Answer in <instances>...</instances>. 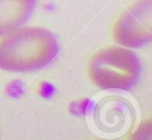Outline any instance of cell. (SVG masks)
I'll return each mask as SVG.
<instances>
[{
	"mask_svg": "<svg viewBox=\"0 0 152 140\" xmlns=\"http://www.w3.org/2000/svg\"><path fill=\"white\" fill-rule=\"evenodd\" d=\"M57 37L42 26H20L0 39V70L32 72L49 66L58 56Z\"/></svg>",
	"mask_w": 152,
	"mask_h": 140,
	"instance_id": "cell-1",
	"label": "cell"
},
{
	"mask_svg": "<svg viewBox=\"0 0 152 140\" xmlns=\"http://www.w3.org/2000/svg\"><path fill=\"white\" fill-rule=\"evenodd\" d=\"M142 64L128 47L110 45L96 51L88 63V76L101 90H132L139 82Z\"/></svg>",
	"mask_w": 152,
	"mask_h": 140,
	"instance_id": "cell-2",
	"label": "cell"
},
{
	"mask_svg": "<svg viewBox=\"0 0 152 140\" xmlns=\"http://www.w3.org/2000/svg\"><path fill=\"white\" fill-rule=\"evenodd\" d=\"M113 38L124 47L140 49L152 40V0H137L116 20Z\"/></svg>",
	"mask_w": 152,
	"mask_h": 140,
	"instance_id": "cell-3",
	"label": "cell"
},
{
	"mask_svg": "<svg viewBox=\"0 0 152 140\" xmlns=\"http://www.w3.org/2000/svg\"><path fill=\"white\" fill-rule=\"evenodd\" d=\"M38 0H0V38L24 26L32 17Z\"/></svg>",
	"mask_w": 152,
	"mask_h": 140,
	"instance_id": "cell-4",
	"label": "cell"
},
{
	"mask_svg": "<svg viewBox=\"0 0 152 140\" xmlns=\"http://www.w3.org/2000/svg\"><path fill=\"white\" fill-rule=\"evenodd\" d=\"M127 140H152V121L151 119L144 120L137 129L129 135Z\"/></svg>",
	"mask_w": 152,
	"mask_h": 140,
	"instance_id": "cell-5",
	"label": "cell"
},
{
	"mask_svg": "<svg viewBox=\"0 0 152 140\" xmlns=\"http://www.w3.org/2000/svg\"><path fill=\"white\" fill-rule=\"evenodd\" d=\"M97 140H114V139H97Z\"/></svg>",
	"mask_w": 152,
	"mask_h": 140,
	"instance_id": "cell-6",
	"label": "cell"
}]
</instances>
